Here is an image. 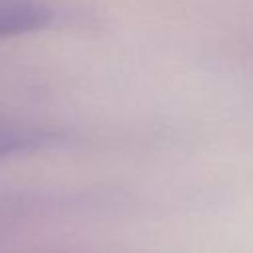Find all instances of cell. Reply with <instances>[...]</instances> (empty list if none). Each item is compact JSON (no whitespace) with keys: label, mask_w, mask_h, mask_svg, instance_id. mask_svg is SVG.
Returning <instances> with one entry per match:
<instances>
[{"label":"cell","mask_w":253,"mask_h":253,"mask_svg":"<svg viewBox=\"0 0 253 253\" xmlns=\"http://www.w3.org/2000/svg\"><path fill=\"white\" fill-rule=\"evenodd\" d=\"M57 140L59 134L47 128L0 123V160L20 154H32L36 150L57 144Z\"/></svg>","instance_id":"cell-2"},{"label":"cell","mask_w":253,"mask_h":253,"mask_svg":"<svg viewBox=\"0 0 253 253\" xmlns=\"http://www.w3.org/2000/svg\"><path fill=\"white\" fill-rule=\"evenodd\" d=\"M53 12L34 0H0V38H14L43 30L51 24Z\"/></svg>","instance_id":"cell-1"}]
</instances>
